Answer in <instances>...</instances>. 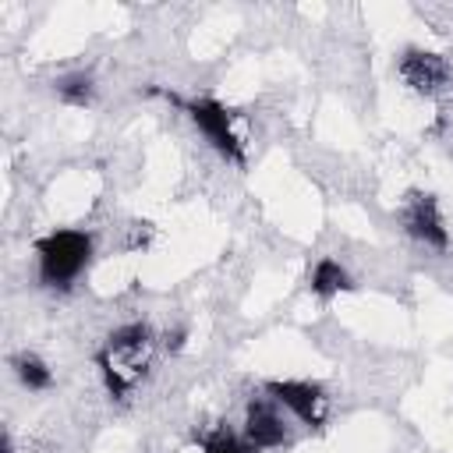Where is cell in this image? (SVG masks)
<instances>
[{
    "mask_svg": "<svg viewBox=\"0 0 453 453\" xmlns=\"http://www.w3.org/2000/svg\"><path fill=\"white\" fill-rule=\"evenodd\" d=\"M400 223H403V230L414 241H421L428 248H439L442 251L449 244V230H446L442 212H439V202L432 195H421V191L407 195V202L400 209Z\"/></svg>",
    "mask_w": 453,
    "mask_h": 453,
    "instance_id": "3",
    "label": "cell"
},
{
    "mask_svg": "<svg viewBox=\"0 0 453 453\" xmlns=\"http://www.w3.org/2000/svg\"><path fill=\"white\" fill-rule=\"evenodd\" d=\"M265 393L283 403L290 414H297L304 425H322V389L315 382H301V379H273L265 382Z\"/></svg>",
    "mask_w": 453,
    "mask_h": 453,
    "instance_id": "5",
    "label": "cell"
},
{
    "mask_svg": "<svg viewBox=\"0 0 453 453\" xmlns=\"http://www.w3.org/2000/svg\"><path fill=\"white\" fill-rule=\"evenodd\" d=\"M92 92H96V85H92V74H85V71L67 74V78L57 81V96L64 103H71V106H88L92 103Z\"/></svg>",
    "mask_w": 453,
    "mask_h": 453,
    "instance_id": "8",
    "label": "cell"
},
{
    "mask_svg": "<svg viewBox=\"0 0 453 453\" xmlns=\"http://www.w3.org/2000/svg\"><path fill=\"white\" fill-rule=\"evenodd\" d=\"M184 110H188L191 124L205 134V142H209L223 159L244 166V149H241V138H237L234 127H230V113H226L223 103H216V99H191V103H184Z\"/></svg>",
    "mask_w": 453,
    "mask_h": 453,
    "instance_id": "2",
    "label": "cell"
},
{
    "mask_svg": "<svg viewBox=\"0 0 453 453\" xmlns=\"http://www.w3.org/2000/svg\"><path fill=\"white\" fill-rule=\"evenodd\" d=\"M244 439L251 449H276L287 442V425L269 403L251 400L248 414H244Z\"/></svg>",
    "mask_w": 453,
    "mask_h": 453,
    "instance_id": "6",
    "label": "cell"
},
{
    "mask_svg": "<svg viewBox=\"0 0 453 453\" xmlns=\"http://www.w3.org/2000/svg\"><path fill=\"white\" fill-rule=\"evenodd\" d=\"M39 255V280L46 287L67 290L92 258V237L85 230H53L35 241Z\"/></svg>",
    "mask_w": 453,
    "mask_h": 453,
    "instance_id": "1",
    "label": "cell"
},
{
    "mask_svg": "<svg viewBox=\"0 0 453 453\" xmlns=\"http://www.w3.org/2000/svg\"><path fill=\"white\" fill-rule=\"evenodd\" d=\"M400 78L414 88V92H421V96H435V92H442L446 85H449V64H446V57H439V53H428V50H407L403 57H400Z\"/></svg>",
    "mask_w": 453,
    "mask_h": 453,
    "instance_id": "4",
    "label": "cell"
},
{
    "mask_svg": "<svg viewBox=\"0 0 453 453\" xmlns=\"http://www.w3.org/2000/svg\"><path fill=\"white\" fill-rule=\"evenodd\" d=\"M14 372H18L21 386H28V389H46V386L53 382V372H50L46 361L35 357V354H21V357H14Z\"/></svg>",
    "mask_w": 453,
    "mask_h": 453,
    "instance_id": "9",
    "label": "cell"
},
{
    "mask_svg": "<svg viewBox=\"0 0 453 453\" xmlns=\"http://www.w3.org/2000/svg\"><path fill=\"white\" fill-rule=\"evenodd\" d=\"M145 343H149V326L127 322V326H120V329L110 333L106 350H110V354H127V350H138V347H145Z\"/></svg>",
    "mask_w": 453,
    "mask_h": 453,
    "instance_id": "10",
    "label": "cell"
},
{
    "mask_svg": "<svg viewBox=\"0 0 453 453\" xmlns=\"http://www.w3.org/2000/svg\"><path fill=\"white\" fill-rule=\"evenodd\" d=\"M311 290L319 297H333L340 290H350V276L336 258H319L311 269Z\"/></svg>",
    "mask_w": 453,
    "mask_h": 453,
    "instance_id": "7",
    "label": "cell"
},
{
    "mask_svg": "<svg viewBox=\"0 0 453 453\" xmlns=\"http://www.w3.org/2000/svg\"><path fill=\"white\" fill-rule=\"evenodd\" d=\"M202 449H205V453H248L244 442H241L230 428H216L212 435H205V439H202Z\"/></svg>",
    "mask_w": 453,
    "mask_h": 453,
    "instance_id": "11",
    "label": "cell"
}]
</instances>
